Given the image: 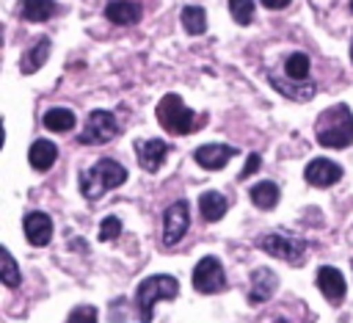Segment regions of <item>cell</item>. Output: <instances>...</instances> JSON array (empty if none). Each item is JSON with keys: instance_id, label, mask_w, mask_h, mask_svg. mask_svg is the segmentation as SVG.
<instances>
[{"instance_id": "cell-1", "label": "cell", "mask_w": 353, "mask_h": 323, "mask_svg": "<svg viewBox=\"0 0 353 323\" xmlns=\"http://www.w3.org/2000/svg\"><path fill=\"white\" fill-rule=\"evenodd\" d=\"M314 138L325 149H345L353 144V113L345 102L325 108L314 121Z\"/></svg>"}, {"instance_id": "cell-2", "label": "cell", "mask_w": 353, "mask_h": 323, "mask_svg": "<svg viewBox=\"0 0 353 323\" xmlns=\"http://www.w3.org/2000/svg\"><path fill=\"white\" fill-rule=\"evenodd\" d=\"M127 179V168L110 157H102L97 160L91 168H83L80 171V193L88 199V202H97L102 199L108 190L124 185Z\"/></svg>"}, {"instance_id": "cell-3", "label": "cell", "mask_w": 353, "mask_h": 323, "mask_svg": "<svg viewBox=\"0 0 353 323\" xmlns=\"http://www.w3.org/2000/svg\"><path fill=\"white\" fill-rule=\"evenodd\" d=\"M179 295V282L168 273H154L146 276L138 287H135V309H138V320L141 323H152L154 315V304L160 301H174Z\"/></svg>"}, {"instance_id": "cell-4", "label": "cell", "mask_w": 353, "mask_h": 323, "mask_svg": "<svg viewBox=\"0 0 353 323\" xmlns=\"http://www.w3.org/2000/svg\"><path fill=\"white\" fill-rule=\"evenodd\" d=\"M154 116H157L160 127L165 133H171V135H188V133H193L201 124V119H196V113L182 102L179 94H165L157 102Z\"/></svg>"}, {"instance_id": "cell-5", "label": "cell", "mask_w": 353, "mask_h": 323, "mask_svg": "<svg viewBox=\"0 0 353 323\" xmlns=\"http://www.w3.org/2000/svg\"><path fill=\"white\" fill-rule=\"evenodd\" d=\"M119 130L121 127H119V121H116V116L110 110H91L77 141L85 144V146H102V144L113 141L119 135Z\"/></svg>"}, {"instance_id": "cell-6", "label": "cell", "mask_w": 353, "mask_h": 323, "mask_svg": "<svg viewBox=\"0 0 353 323\" xmlns=\"http://www.w3.org/2000/svg\"><path fill=\"white\" fill-rule=\"evenodd\" d=\"M256 246L276 257V260H284L290 265H301L303 262V254H306V243L303 240H295V237H287L281 232H268L262 237H256Z\"/></svg>"}, {"instance_id": "cell-7", "label": "cell", "mask_w": 353, "mask_h": 323, "mask_svg": "<svg viewBox=\"0 0 353 323\" xmlns=\"http://www.w3.org/2000/svg\"><path fill=\"white\" fill-rule=\"evenodd\" d=\"M188 224H190V207H188V202L179 199V202L168 204L165 213H163V246H168V248L176 246L185 237Z\"/></svg>"}, {"instance_id": "cell-8", "label": "cell", "mask_w": 353, "mask_h": 323, "mask_svg": "<svg viewBox=\"0 0 353 323\" xmlns=\"http://www.w3.org/2000/svg\"><path fill=\"white\" fill-rule=\"evenodd\" d=\"M226 287V276H223V265L218 257H201L199 265L193 268V290L210 295Z\"/></svg>"}, {"instance_id": "cell-9", "label": "cell", "mask_w": 353, "mask_h": 323, "mask_svg": "<svg viewBox=\"0 0 353 323\" xmlns=\"http://www.w3.org/2000/svg\"><path fill=\"white\" fill-rule=\"evenodd\" d=\"M303 179L309 185H314V188H331L334 182L342 179V166L334 163V160H328V157H314V160L306 163Z\"/></svg>"}, {"instance_id": "cell-10", "label": "cell", "mask_w": 353, "mask_h": 323, "mask_svg": "<svg viewBox=\"0 0 353 323\" xmlns=\"http://www.w3.org/2000/svg\"><path fill=\"white\" fill-rule=\"evenodd\" d=\"M234 155H237V149L229 146V144H201V146L193 152V160H196L204 171H221Z\"/></svg>"}, {"instance_id": "cell-11", "label": "cell", "mask_w": 353, "mask_h": 323, "mask_svg": "<svg viewBox=\"0 0 353 323\" xmlns=\"http://www.w3.org/2000/svg\"><path fill=\"white\" fill-rule=\"evenodd\" d=\"M135 155H138V163L143 171H157L163 163H165V155H168V144L160 141V138H141L135 141Z\"/></svg>"}, {"instance_id": "cell-12", "label": "cell", "mask_w": 353, "mask_h": 323, "mask_svg": "<svg viewBox=\"0 0 353 323\" xmlns=\"http://www.w3.org/2000/svg\"><path fill=\"white\" fill-rule=\"evenodd\" d=\"M317 287H320V293L325 295V301H328L331 306H339V304L345 301L347 284H345V276H342L336 268L323 265V268L317 271Z\"/></svg>"}, {"instance_id": "cell-13", "label": "cell", "mask_w": 353, "mask_h": 323, "mask_svg": "<svg viewBox=\"0 0 353 323\" xmlns=\"http://www.w3.org/2000/svg\"><path fill=\"white\" fill-rule=\"evenodd\" d=\"M22 229H25V237L30 246H47L52 240V218L47 213H39V210L28 213Z\"/></svg>"}, {"instance_id": "cell-14", "label": "cell", "mask_w": 353, "mask_h": 323, "mask_svg": "<svg viewBox=\"0 0 353 323\" xmlns=\"http://www.w3.org/2000/svg\"><path fill=\"white\" fill-rule=\"evenodd\" d=\"M276 287H279V276H276V271H270V268H256L254 273H251V290H248V304H265L273 293H276Z\"/></svg>"}, {"instance_id": "cell-15", "label": "cell", "mask_w": 353, "mask_h": 323, "mask_svg": "<svg viewBox=\"0 0 353 323\" xmlns=\"http://www.w3.org/2000/svg\"><path fill=\"white\" fill-rule=\"evenodd\" d=\"M50 39L47 36H41V39H36L25 52H22V58H19V72L22 75H33V72H39L41 66H44V61L50 58Z\"/></svg>"}, {"instance_id": "cell-16", "label": "cell", "mask_w": 353, "mask_h": 323, "mask_svg": "<svg viewBox=\"0 0 353 323\" xmlns=\"http://www.w3.org/2000/svg\"><path fill=\"white\" fill-rule=\"evenodd\" d=\"M141 3H132V0H110L105 6V17L113 22V25H135L141 19Z\"/></svg>"}, {"instance_id": "cell-17", "label": "cell", "mask_w": 353, "mask_h": 323, "mask_svg": "<svg viewBox=\"0 0 353 323\" xmlns=\"http://www.w3.org/2000/svg\"><path fill=\"white\" fill-rule=\"evenodd\" d=\"M55 157H58V149H55V144L47 141V138L33 141L30 149H28V163L33 166V171H47V168L55 163Z\"/></svg>"}, {"instance_id": "cell-18", "label": "cell", "mask_w": 353, "mask_h": 323, "mask_svg": "<svg viewBox=\"0 0 353 323\" xmlns=\"http://www.w3.org/2000/svg\"><path fill=\"white\" fill-rule=\"evenodd\" d=\"M58 14L55 0H22L19 3V17L28 22H47Z\"/></svg>"}, {"instance_id": "cell-19", "label": "cell", "mask_w": 353, "mask_h": 323, "mask_svg": "<svg viewBox=\"0 0 353 323\" xmlns=\"http://www.w3.org/2000/svg\"><path fill=\"white\" fill-rule=\"evenodd\" d=\"M226 210H229V202L218 190H207V193L199 196V213H201L204 221H210V224L212 221H221L226 215Z\"/></svg>"}, {"instance_id": "cell-20", "label": "cell", "mask_w": 353, "mask_h": 323, "mask_svg": "<svg viewBox=\"0 0 353 323\" xmlns=\"http://www.w3.org/2000/svg\"><path fill=\"white\" fill-rule=\"evenodd\" d=\"M248 196H251L254 207H259V210H273V207L279 204V196H281V193H279V185H276V182L265 179V182L251 185Z\"/></svg>"}, {"instance_id": "cell-21", "label": "cell", "mask_w": 353, "mask_h": 323, "mask_svg": "<svg viewBox=\"0 0 353 323\" xmlns=\"http://www.w3.org/2000/svg\"><path fill=\"white\" fill-rule=\"evenodd\" d=\"M268 80H270V86H273L279 94H284V97H290V99H295V102H306V99H312V94H314V83H301V86H295V83L279 80V75H268Z\"/></svg>"}, {"instance_id": "cell-22", "label": "cell", "mask_w": 353, "mask_h": 323, "mask_svg": "<svg viewBox=\"0 0 353 323\" xmlns=\"http://www.w3.org/2000/svg\"><path fill=\"white\" fill-rule=\"evenodd\" d=\"M41 121H44V127H47L50 133H69V130L77 124V119H74V113H72L69 108H50V110L41 116Z\"/></svg>"}, {"instance_id": "cell-23", "label": "cell", "mask_w": 353, "mask_h": 323, "mask_svg": "<svg viewBox=\"0 0 353 323\" xmlns=\"http://www.w3.org/2000/svg\"><path fill=\"white\" fill-rule=\"evenodd\" d=\"M179 22L190 36H201L207 30V11L201 6H185L179 14Z\"/></svg>"}, {"instance_id": "cell-24", "label": "cell", "mask_w": 353, "mask_h": 323, "mask_svg": "<svg viewBox=\"0 0 353 323\" xmlns=\"http://www.w3.org/2000/svg\"><path fill=\"white\" fill-rule=\"evenodd\" d=\"M309 66L312 63H309V55L306 52H290L287 61H284V72H287L290 80H306Z\"/></svg>"}, {"instance_id": "cell-25", "label": "cell", "mask_w": 353, "mask_h": 323, "mask_svg": "<svg viewBox=\"0 0 353 323\" xmlns=\"http://www.w3.org/2000/svg\"><path fill=\"white\" fill-rule=\"evenodd\" d=\"M0 260H3L0 282H3L6 287H17V284H19V279H22V273H19V265H17V260L11 257V251H8V248H0Z\"/></svg>"}, {"instance_id": "cell-26", "label": "cell", "mask_w": 353, "mask_h": 323, "mask_svg": "<svg viewBox=\"0 0 353 323\" xmlns=\"http://www.w3.org/2000/svg\"><path fill=\"white\" fill-rule=\"evenodd\" d=\"M229 14L237 25L254 22V0H229Z\"/></svg>"}, {"instance_id": "cell-27", "label": "cell", "mask_w": 353, "mask_h": 323, "mask_svg": "<svg viewBox=\"0 0 353 323\" xmlns=\"http://www.w3.org/2000/svg\"><path fill=\"white\" fill-rule=\"evenodd\" d=\"M119 235H121V221H119L116 215L102 218V226H99V240H102V243H108V240H116Z\"/></svg>"}, {"instance_id": "cell-28", "label": "cell", "mask_w": 353, "mask_h": 323, "mask_svg": "<svg viewBox=\"0 0 353 323\" xmlns=\"http://www.w3.org/2000/svg\"><path fill=\"white\" fill-rule=\"evenodd\" d=\"M66 323H97V309L83 304V306H74L66 317Z\"/></svg>"}, {"instance_id": "cell-29", "label": "cell", "mask_w": 353, "mask_h": 323, "mask_svg": "<svg viewBox=\"0 0 353 323\" xmlns=\"http://www.w3.org/2000/svg\"><path fill=\"white\" fill-rule=\"evenodd\" d=\"M259 166H262V157H259L256 152H251V155H248V160H245V166H243V171H240V179L251 177V174H254Z\"/></svg>"}, {"instance_id": "cell-30", "label": "cell", "mask_w": 353, "mask_h": 323, "mask_svg": "<svg viewBox=\"0 0 353 323\" xmlns=\"http://www.w3.org/2000/svg\"><path fill=\"white\" fill-rule=\"evenodd\" d=\"M287 3L290 0H262V6L270 8V11H281V8H287Z\"/></svg>"}, {"instance_id": "cell-31", "label": "cell", "mask_w": 353, "mask_h": 323, "mask_svg": "<svg viewBox=\"0 0 353 323\" xmlns=\"http://www.w3.org/2000/svg\"><path fill=\"white\" fill-rule=\"evenodd\" d=\"M273 323H287V320H284V317H276V320H273Z\"/></svg>"}, {"instance_id": "cell-32", "label": "cell", "mask_w": 353, "mask_h": 323, "mask_svg": "<svg viewBox=\"0 0 353 323\" xmlns=\"http://www.w3.org/2000/svg\"><path fill=\"white\" fill-rule=\"evenodd\" d=\"M350 63H353V41H350Z\"/></svg>"}, {"instance_id": "cell-33", "label": "cell", "mask_w": 353, "mask_h": 323, "mask_svg": "<svg viewBox=\"0 0 353 323\" xmlns=\"http://www.w3.org/2000/svg\"><path fill=\"white\" fill-rule=\"evenodd\" d=\"M350 14H353V0H350Z\"/></svg>"}]
</instances>
